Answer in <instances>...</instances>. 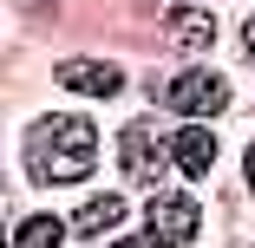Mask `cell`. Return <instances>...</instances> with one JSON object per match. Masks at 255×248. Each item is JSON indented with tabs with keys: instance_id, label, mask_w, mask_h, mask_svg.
I'll use <instances>...</instances> for the list:
<instances>
[{
	"instance_id": "cell-1",
	"label": "cell",
	"mask_w": 255,
	"mask_h": 248,
	"mask_svg": "<svg viewBox=\"0 0 255 248\" xmlns=\"http://www.w3.org/2000/svg\"><path fill=\"white\" fill-rule=\"evenodd\" d=\"M92 164H98V131L85 118H66V111L33 118V131H26V170L39 183H79V176H92Z\"/></svg>"
},
{
	"instance_id": "cell-2",
	"label": "cell",
	"mask_w": 255,
	"mask_h": 248,
	"mask_svg": "<svg viewBox=\"0 0 255 248\" xmlns=\"http://www.w3.org/2000/svg\"><path fill=\"white\" fill-rule=\"evenodd\" d=\"M164 98H170L183 118H216V111L229 105V85H223L216 72H177V79L164 85Z\"/></svg>"
},
{
	"instance_id": "cell-3",
	"label": "cell",
	"mask_w": 255,
	"mask_h": 248,
	"mask_svg": "<svg viewBox=\"0 0 255 248\" xmlns=\"http://www.w3.org/2000/svg\"><path fill=\"white\" fill-rule=\"evenodd\" d=\"M53 79H59L66 91H85V98H118V91H125V72L105 66V59H66Z\"/></svg>"
},
{
	"instance_id": "cell-4",
	"label": "cell",
	"mask_w": 255,
	"mask_h": 248,
	"mask_svg": "<svg viewBox=\"0 0 255 248\" xmlns=\"http://www.w3.org/2000/svg\"><path fill=\"white\" fill-rule=\"evenodd\" d=\"M150 229H157L170 248L196 242V203L190 196H157V203H150Z\"/></svg>"
},
{
	"instance_id": "cell-5",
	"label": "cell",
	"mask_w": 255,
	"mask_h": 248,
	"mask_svg": "<svg viewBox=\"0 0 255 248\" xmlns=\"http://www.w3.org/2000/svg\"><path fill=\"white\" fill-rule=\"evenodd\" d=\"M170 157H177L183 176H203V170L216 164V137H210V124H183V131L170 137Z\"/></svg>"
},
{
	"instance_id": "cell-6",
	"label": "cell",
	"mask_w": 255,
	"mask_h": 248,
	"mask_svg": "<svg viewBox=\"0 0 255 248\" xmlns=\"http://www.w3.org/2000/svg\"><path fill=\"white\" fill-rule=\"evenodd\" d=\"M118 157H125V176H150L157 170V137H150L144 124H125V137H118Z\"/></svg>"
},
{
	"instance_id": "cell-7",
	"label": "cell",
	"mask_w": 255,
	"mask_h": 248,
	"mask_svg": "<svg viewBox=\"0 0 255 248\" xmlns=\"http://www.w3.org/2000/svg\"><path fill=\"white\" fill-rule=\"evenodd\" d=\"M210 39H216V20L203 13V7H183V13H170V46H177V53H203Z\"/></svg>"
},
{
	"instance_id": "cell-8",
	"label": "cell",
	"mask_w": 255,
	"mask_h": 248,
	"mask_svg": "<svg viewBox=\"0 0 255 248\" xmlns=\"http://www.w3.org/2000/svg\"><path fill=\"white\" fill-rule=\"evenodd\" d=\"M118 216H125V203H118V196H92V203H85L72 222H79V235H98V229H112Z\"/></svg>"
},
{
	"instance_id": "cell-9",
	"label": "cell",
	"mask_w": 255,
	"mask_h": 248,
	"mask_svg": "<svg viewBox=\"0 0 255 248\" xmlns=\"http://www.w3.org/2000/svg\"><path fill=\"white\" fill-rule=\"evenodd\" d=\"M59 235H66V229H59L53 216H33V222L13 229V248H59Z\"/></svg>"
},
{
	"instance_id": "cell-10",
	"label": "cell",
	"mask_w": 255,
	"mask_h": 248,
	"mask_svg": "<svg viewBox=\"0 0 255 248\" xmlns=\"http://www.w3.org/2000/svg\"><path fill=\"white\" fill-rule=\"evenodd\" d=\"M118 248H170V242H164V235H125Z\"/></svg>"
},
{
	"instance_id": "cell-11",
	"label": "cell",
	"mask_w": 255,
	"mask_h": 248,
	"mask_svg": "<svg viewBox=\"0 0 255 248\" xmlns=\"http://www.w3.org/2000/svg\"><path fill=\"white\" fill-rule=\"evenodd\" d=\"M242 59H249V66H255V20H249V26H242Z\"/></svg>"
},
{
	"instance_id": "cell-12",
	"label": "cell",
	"mask_w": 255,
	"mask_h": 248,
	"mask_svg": "<svg viewBox=\"0 0 255 248\" xmlns=\"http://www.w3.org/2000/svg\"><path fill=\"white\" fill-rule=\"evenodd\" d=\"M242 176H249V189H255V144H249V157H242Z\"/></svg>"
},
{
	"instance_id": "cell-13",
	"label": "cell",
	"mask_w": 255,
	"mask_h": 248,
	"mask_svg": "<svg viewBox=\"0 0 255 248\" xmlns=\"http://www.w3.org/2000/svg\"><path fill=\"white\" fill-rule=\"evenodd\" d=\"M20 7H26V13H39V7H53V0H20Z\"/></svg>"
}]
</instances>
